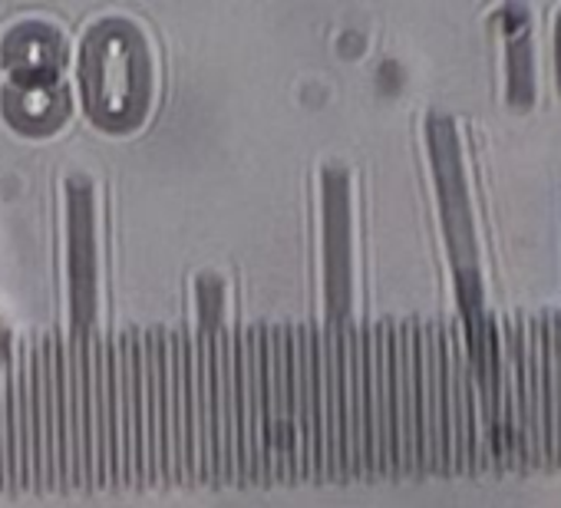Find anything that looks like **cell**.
I'll return each instance as SVG.
<instances>
[{
  "mask_svg": "<svg viewBox=\"0 0 561 508\" xmlns=\"http://www.w3.org/2000/svg\"><path fill=\"white\" fill-rule=\"evenodd\" d=\"M541 439L545 469H561V314L541 327Z\"/></svg>",
  "mask_w": 561,
  "mask_h": 508,
  "instance_id": "cell-2",
  "label": "cell"
},
{
  "mask_svg": "<svg viewBox=\"0 0 561 508\" xmlns=\"http://www.w3.org/2000/svg\"><path fill=\"white\" fill-rule=\"evenodd\" d=\"M83 90L90 113L106 126H126L146 106L149 67L139 34L126 24H103L83 54Z\"/></svg>",
  "mask_w": 561,
  "mask_h": 508,
  "instance_id": "cell-1",
  "label": "cell"
}]
</instances>
